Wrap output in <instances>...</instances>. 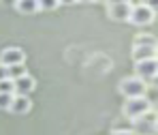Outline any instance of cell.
I'll list each match as a JSON object with an SVG mask.
<instances>
[{
	"label": "cell",
	"instance_id": "cell-1",
	"mask_svg": "<svg viewBox=\"0 0 158 135\" xmlns=\"http://www.w3.org/2000/svg\"><path fill=\"white\" fill-rule=\"evenodd\" d=\"M154 17H156L154 7H150L145 2H139V4L131 7V13H128V20L126 22L132 24V26H148V24L154 22Z\"/></svg>",
	"mask_w": 158,
	"mask_h": 135
},
{
	"label": "cell",
	"instance_id": "cell-2",
	"mask_svg": "<svg viewBox=\"0 0 158 135\" xmlns=\"http://www.w3.org/2000/svg\"><path fill=\"white\" fill-rule=\"evenodd\" d=\"M150 107H152V103H150L145 97H132V99H126V101H124L122 111H124V118H126V120L137 122Z\"/></svg>",
	"mask_w": 158,
	"mask_h": 135
},
{
	"label": "cell",
	"instance_id": "cell-3",
	"mask_svg": "<svg viewBox=\"0 0 158 135\" xmlns=\"http://www.w3.org/2000/svg\"><path fill=\"white\" fill-rule=\"evenodd\" d=\"M120 92L124 94V99H132V97H145L148 92V84L139 77H124L120 81Z\"/></svg>",
	"mask_w": 158,
	"mask_h": 135
},
{
	"label": "cell",
	"instance_id": "cell-4",
	"mask_svg": "<svg viewBox=\"0 0 158 135\" xmlns=\"http://www.w3.org/2000/svg\"><path fill=\"white\" fill-rule=\"evenodd\" d=\"M135 77L143 80L145 84L154 80V77H156V58H150V60H139V62H135Z\"/></svg>",
	"mask_w": 158,
	"mask_h": 135
},
{
	"label": "cell",
	"instance_id": "cell-5",
	"mask_svg": "<svg viewBox=\"0 0 158 135\" xmlns=\"http://www.w3.org/2000/svg\"><path fill=\"white\" fill-rule=\"evenodd\" d=\"M26 62V52L22 47H4L0 52V64L4 67H13V64H24Z\"/></svg>",
	"mask_w": 158,
	"mask_h": 135
},
{
	"label": "cell",
	"instance_id": "cell-6",
	"mask_svg": "<svg viewBox=\"0 0 158 135\" xmlns=\"http://www.w3.org/2000/svg\"><path fill=\"white\" fill-rule=\"evenodd\" d=\"M13 86H15V94H24V97H28V94L36 88V80H34L30 73H26V75L13 80Z\"/></svg>",
	"mask_w": 158,
	"mask_h": 135
},
{
	"label": "cell",
	"instance_id": "cell-7",
	"mask_svg": "<svg viewBox=\"0 0 158 135\" xmlns=\"http://www.w3.org/2000/svg\"><path fill=\"white\" fill-rule=\"evenodd\" d=\"M32 109V101H30V97H24V94H13V99H11V105H9V111L11 114H28Z\"/></svg>",
	"mask_w": 158,
	"mask_h": 135
},
{
	"label": "cell",
	"instance_id": "cell-8",
	"mask_svg": "<svg viewBox=\"0 0 158 135\" xmlns=\"http://www.w3.org/2000/svg\"><path fill=\"white\" fill-rule=\"evenodd\" d=\"M131 13V4L128 2H120V4H107V15L115 22H126Z\"/></svg>",
	"mask_w": 158,
	"mask_h": 135
},
{
	"label": "cell",
	"instance_id": "cell-9",
	"mask_svg": "<svg viewBox=\"0 0 158 135\" xmlns=\"http://www.w3.org/2000/svg\"><path fill=\"white\" fill-rule=\"evenodd\" d=\"M13 7H15V11L22 13V15H34V13L39 11L36 0H15Z\"/></svg>",
	"mask_w": 158,
	"mask_h": 135
},
{
	"label": "cell",
	"instance_id": "cell-10",
	"mask_svg": "<svg viewBox=\"0 0 158 135\" xmlns=\"http://www.w3.org/2000/svg\"><path fill=\"white\" fill-rule=\"evenodd\" d=\"M132 58H135V62H139V60H150V58H156V47L132 45Z\"/></svg>",
	"mask_w": 158,
	"mask_h": 135
},
{
	"label": "cell",
	"instance_id": "cell-11",
	"mask_svg": "<svg viewBox=\"0 0 158 135\" xmlns=\"http://www.w3.org/2000/svg\"><path fill=\"white\" fill-rule=\"evenodd\" d=\"M26 67L24 64H13V67H6V77L9 80H17V77H22V75H26Z\"/></svg>",
	"mask_w": 158,
	"mask_h": 135
},
{
	"label": "cell",
	"instance_id": "cell-12",
	"mask_svg": "<svg viewBox=\"0 0 158 135\" xmlns=\"http://www.w3.org/2000/svg\"><path fill=\"white\" fill-rule=\"evenodd\" d=\"M135 45H143V47H156V39L152 34H137L135 37Z\"/></svg>",
	"mask_w": 158,
	"mask_h": 135
},
{
	"label": "cell",
	"instance_id": "cell-13",
	"mask_svg": "<svg viewBox=\"0 0 158 135\" xmlns=\"http://www.w3.org/2000/svg\"><path fill=\"white\" fill-rule=\"evenodd\" d=\"M0 94H15V86H13V80H0Z\"/></svg>",
	"mask_w": 158,
	"mask_h": 135
},
{
	"label": "cell",
	"instance_id": "cell-14",
	"mask_svg": "<svg viewBox=\"0 0 158 135\" xmlns=\"http://www.w3.org/2000/svg\"><path fill=\"white\" fill-rule=\"evenodd\" d=\"M36 4H39V11H53L60 7L58 0H36Z\"/></svg>",
	"mask_w": 158,
	"mask_h": 135
},
{
	"label": "cell",
	"instance_id": "cell-15",
	"mask_svg": "<svg viewBox=\"0 0 158 135\" xmlns=\"http://www.w3.org/2000/svg\"><path fill=\"white\" fill-rule=\"evenodd\" d=\"M13 94H0V109H9Z\"/></svg>",
	"mask_w": 158,
	"mask_h": 135
},
{
	"label": "cell",
	"instance_id": "cell-16",
	"mask_svg": "<svg viewBox=\"0 0 158 135\" xmlns=\"http://www.w3.org/2000/svg\"><path fill=\"white\" fill-rule=\"evenodd\" d=\"M109 135H135L132 129H118V131H111Z\"/></svg>",
	"mask_w": 158,
	"mask_h": 135
},
{
	"label": "cell",
	"instance_id": "cell-17",
	"mask_svg": "<svg viewBox=\"0 0 158 135\" xmlns=\"http://www.w3.org/2000/svg\"><path fill=\"white\" fill-rule=\"evenodd\" d=\"M0 80H6V67L0 64Z\"/></svg>",
	"mask_w": 158,
	"mask_h": 135
},
{
	"label": "cell",
	"instance_id": "cell-18",
	"mask_svg": "<svg viewBox=\"0 0 158 135\" xmlns=\"http://www.w3.org/2000/svg\"><path fill=\"white\" fill-rule=\"evenodd\" d=\"M77 0H58V4H75Z\"/></svg>",
	"mask_w": 158,
	"mask_h": 135
},
{
	"label": "cell",
	"instance_id": "cell-19",
	"mask_svg": "<svg viewBox=\"0 0 158 135\" xmlns=\"http://www.w3.org/2000/svg\"><path fill=\"white\" fill-rule=\"evenodd\" d=\"M77 2H96V0H77Z\"/></svg>",
	"mask_w": 158,
	"mask_h": 135
},
{
	"label": "cell",
	"instance_id": "cell-20",
	"mask_svg": "<svg viewBox=\"0 0 158 135\" xmlns=\"http://www.w3.org/2000/svg\"><path fill=\"white\" fill-rule=\"evenodd\" d=\"M13 2H15V0H13Z\"/></svg>",
	"mask_w": 158,
	"mask_h": 135
}]
</instances>
